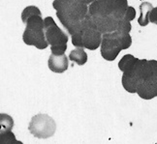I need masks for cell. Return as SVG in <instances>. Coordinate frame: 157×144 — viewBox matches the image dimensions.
<instances>
[{
	"label": "cell",
	"instance_id": "14",
	"mask_svg": "<svg viewBox=\"0 0 157 144\" xmlns=\"http://www.w3.org/2000/svg\"><path fill=\"white\" fill-rule=\"evenodd\" d=\"M0 124H1V131H12L14 127V120L8 114L1 113L0 114Z\"/></svg>",
	"mask_w": 157,
	"mask_h": 144
},
{
	"label": "cell",
	"instance_id": "2",
	"mask_svg": "<svg viewBox=\"0 0 157 144\" xmlns=\"http://www.w3.org/2000/svg\"><path fill=\"white\" fill-rule=\"evenodd\" d=\"M132 44V38L129 33L116 30L111 33L102 35L101 55L108 61H113L122 50H127Z\"/></svg>",
	"mask_w": 157,
	"mask_h": 144
},
{
	"label": "cell",
	"instance_id": "9",
	"mask_svg": "<svg viewBox=\"0 0 157 144\" xmlns=\"http://www.w3.org/2000/svg\"><path fill=\"white\" fill-rule=\"evenodd\" d=\"M48 66L53 73H64L69 66L68 58L64 53L63 54H52L48 61Z\"/></svg>",
	"mask_w": 157,
	"mask_h": 144
},
{
	"label": "cell",
	"instance_id": "16",
	"mask_svg": "<svg viewBox=\"0 0 157 144\" xmlns=\"http://www.w3.org/2000/svg\"><path fill=\"white\" fill-rule=\"evenodd\" d=\"M135 17H136V11H135V9L133 8V7H131V6H128V8H127V10H126L125 14H124V16H123V17H122L121 20L130 22L131 20H133L135 19Z\"/></svg>",
	"mask_w": 157,
	"mask_h": 144
},
{
	"label": "cell",
	"instance_id": "13",
	"mask_svg": "<svg viewBox=\"0 0 157 144\" xmlns=\"http://www.w3.org/2000/svg\"><path fill=\"white\" fill-rule=\"evenodd\" d=\"M32 16H42L41 11L39 10V8L36 7V6H28V7H26L21 13L22 22L25 23L29 17H32Z\"/></svg>",
	"mask_w": 157,
	"mask_h": 144
},
{
	"label": "cell",
	"instance_id": "3",
	"mask_svg": "<svg viewBox=\"0 0 157 144\" xmlns=\"http://www.w3.org/2000/svg\"><path fill=\"white\" fill-rule=\"evenodd\" d=\"M102 34L94 24L89 13L84 17V25L78 32L72 35V44L77 47L94 50L101 46Z\"/></svg>",
	"mask_w": 157,
	"mask_h": 144
},
{
	"label": "cell",
	"instance_id": "10",
	"mask_svg": "<svg viewBox=\"0 0 157 144\" xmlns=\"http://www.w3.org/2000/svg\"><path fill=\"white\" fill-rule=\"evenodd\" d=\"M153 9V6L149 2H143L140 5V11H141V16L139 17L138 22L141 26H147L149 22V14L151 10Z\"/></svg>",
	"mask_w": 157,
	"mask_h": 144
},
{
	"label": "cell",
	"instance_id": "6",
	"mask_svg": "<svg viewBox=\"0 0 157 144\" xmlns=\"http://www.w3.org/2000/svg\"><path fill=\"white\" fill-rule=\"evenodd\" d=\"M28 130L37 138H49L56 131V121L48 114H37L32 117Z\"/></svg>",
	"mask_w": 157,
	"mask_h": 144
},
{
	"label": "cell",
	"instance_id": "7",
	"mask_svg": "<svg viewBox=\"0 0 157 144\" xmlns=\"http://www.w3.org/2000/svg\"><path fill=\"white\" fill-rule=\"evenodd\" d=\"M91 16V15H90ZM91 19L97 29L102 33H111L117 29L118 20L113 15L91 16Z\"/></svg>",
	"mask_w": 157,
	"mask_h": 144
},
{
	"label": "cell",
	"instance_id": "18",
	"mask_svg": "<svg viewBox=\"0 0 157 144\" xmlns=\"http://www.w3.org/2000/svg\"><path fill=\"white\" fill-rule=\"evenodd\" d=\"M149 21L157 25V7H153L149 14Z\"/></svg>",
	"mask_w": 157,
	"mask_h": 144
},
{
	"label": "cell",
	"instance_id": "4",
	"mask_svg": "<svg viewBox=\"0 0 157 144\" xmlns=\"http://www.w3.org/2000/svg\"><path fill=\"white\" fill-rule=\"evenodd\" d=\"M25 29L22 35L23 42L28 46H34L39 50H45L49 44L45 35L44 20L41 16L30 17L25 22Z\"/></svg>",
	"mask_w": 157,
	"mask_h": 144
},
{
	"label": "cell",
	"instance_id": "8",
	"mask_svg": "<svg viewBox=\"0 0 157 144\" xmlns=\"http://www.w3.org/2000/svg\"><path fill=\"white\" fill-rule=\"evenodd\" d=\"M136 93L144 100H150L157 97V76L142 82L138 86Z\"/></svg>",
	"mask_w": 157,
	"mask_h": 144
},
{
	"label": "cell",
	"instance_id": "19",
	"mask_svg": "<svg viewBox=\"0 0 157 144\" xmlns=\"http://www.w3.org/2000/svg\"><path fill=\"white\" fill-rule=\"evenodd\" d=\"M80 2L83 3V4H86V5H89V4H91L93 1H95V0H78Z\"/></svg>",
	"mask_w": 157,
	"mask_h": 144
},
{
	"label": "cell",
	"instance_id": "5",
	"mask_svg": "<svg viewBox=\"0 0 157 144\" xmlns=\"http://www.w3.org/2000/svg\"><path fill=\"white\" fill-rule=\"evenodd\" d=\"M45 35L48 44L51 46L52 54H63L67 50L68 36L61 28H59L52 17L44 20Z\"/></svg>",
	"mask_w": 157,
	"mask_h": 144
},
{
	"label": "cell",
	"instance_id": "17",
	"mask_svg": "<svg viewBox=\"0 0 157 144\" xmlns=\"http://www.w3.org/2000/svg\"><path fill=\"white\" fill-rule=\"evenodd\" d=\"M131 23L129 21H125L123 20H118V24H117V30H120V31H124L129 33L131 31Z\"/></svg>",
	"mask_w": 157,
	"mask_h": 144
},
{
	"label": "cell",
	"instance_id": "12",
	"mask_svg": "<svg viewBox=\"0 0 157 144\" xmlns=\"http://www.w3.org/2000/svg\"><path fill=\"white\" fill-rule=\"evenodd\" d=\"M127 8H128L127 0H116V1H114L113 11L112 15L116 17L117 20H121Z\"/></svg>",
	"mask_w": 157,
	"mask_h": 144
},
{
	"label": "cell",
	"instance_id": "1",
	"mask_svg": "<svg viewBox=\"0 0 157 144\" xmlns=\"http://www.w3.org/2000/svg\"><path fill=\"white\" fill-rule=\"evenodd\" d=\"M53 8L62 25L72 36L82 26V20L88 14V5L78 0H54Z\"/></svg>",
	"mask_w": 157,
	"mask_h": 144
},
{
	"label": "cell",
	"instance_id": "11",
	"mask_svg": "<svg viewBox=\"0 0 157 144\" xmlns=\"http://www.w3.org/2000/svg\"><path fill=\"white\" fill-rule=\"evenodd\" d=\"M70 60L73 62L77 63L78 65H84L87 61V54L86 52L83 50L82 47H77V49L73 50L69 54Z\"/></svg>",
	"mask_w": 157,
	"mask_h": 144
},
{
	"label": "cell",
	"instance_id": "15",
	"mask_svg": "<svg viewBox=\"0 0 157 144\" xmlns=\"http://www.w3.org/2000/svg\"><path fill=\"white\" fill-rule=\"evenodd\" d=\"M14 142H17V141L16 140V137L11 131H1V144L14 143Z\"/></svg>",
	"mask_w": 157,
	"mask_h": 144
}]
</instances>
